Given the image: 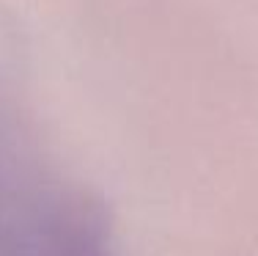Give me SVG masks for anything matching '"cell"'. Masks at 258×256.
I'll list each match as a JSON object with an SVG mask.
<instances>
[{"instance_id":"6da1fadb","label":"cell","mask_w":258,"mask_h":256,"mask_svg":"<svg viewBox=\"0 0 258 256\" xmlns=\"http://www.w3.org/2000/svg\"><path fill=\"white\" fill-rule=\"evenodd\" d=\"M14 256H121L99 210L80 198L47 204L25 223Z\"/></svg>"}]
</instances>
